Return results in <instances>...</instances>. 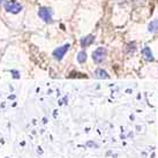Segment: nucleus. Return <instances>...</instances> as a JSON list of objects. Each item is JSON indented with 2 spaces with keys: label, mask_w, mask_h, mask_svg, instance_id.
Masks as SVG:
<instances>
[{
  "label": "nucleus",
  "mask_w": 158,
  "mask_h": 158,
  "mask_svg": "<svg viewBox=\"0 0 158 158\" xmlns=\"http://www.w3.org/2000/svg\"><path fill=\"white\" fill-rule=\"evenodd\" d=\"M106 58V50L104 48H98L92 53V59L96 64H101L105 60Z\"/></svg>",
  "instance_id": "nucleus-1"
},
{
  "label": "nucleus",
  "mask_w": 158,
  "mask_h": 158,
  "mask_svg": "<svg viewBox=\"0 0 158 158\" xmlns=\"http://www.w3.org/2000/svg\"><path fill=\"white\" fill-rule=\"evenodd\" d=\"M38 16H40L44 22L50 23L52 21V10L48 7H42L38 9Z\"/></svg>",
  "instance_id": "nucleus-2"
},
{
  "label": "nucleus",
  "mask_w": 158,
  "mask_h": 158,
  "mask_svg": "<svg viewBox=\"0 0 158 158\" xmlns=\"http://www.w3.org/2000/svg\"><path fill=\"white\" fill-rule=\"evenodd\" d=\"M5 8L8 13H13V14H18L22 10V5H20L16 1H8L5 5Z\"/></svg>",
  "instance_id": "nucleus-3"
},
{
  "label": "nucleus",
  "mask_w": 158,
  "mask_h": 158,
  "mask_svg": "<svg viewBox=\"0 0 158 158\" xmlns=\"http://www.w3.org/2000/svg\"><path fill=\"white\" fill-rule=\"evenodd\" d=\"M69 44H65L62 45V46H59V48H57L54 51H53V57L56 58L57 60H61L62 58H64V56L66 54V52L69 50Z\"/></svg>",
  "instance_id": "nucleus-4"
},
{
  "label": "nucleus",
  "mask_w": 158,
  "mask_h": 158,
  "mask_svg": "<svg viewBox=\"0 0 158 158\" xmlns=\"http://www.w3.org/2000/svg\"><path fill=\"white\" fill-rule=\"evenodd\" d=\"M94 40H95V36L92 35L85 36V37H83L81 40V46L82 48H87V46H89V45H91L94 43Z\"/></svg>",
  "instance_id": "nucleus-5"
},
{
  "label": "nucleus",
  "mask_w": 158,
  "mask_h": 158,
  "mask_svg": "<svg viewBox=\"0 0 158 158\" xmlns=\"http://www.w3.org/2000/svg\"><path fill=\"white\" fill-rule=\"evenodd\" d=\"M142 54H143V57H144L145 60H148V61H152L154 60V56H152V52H151V50L149 48H144L142 50Z\"/></svg>",
  "instance_id": "nucleus-6"
},
{
  "label": "nucleus",
  "mask_w": 158,
  "mask_h": 158,
  "mask_svg": "<svg viewBox=\"0 0 158 158\" xmlns=\"http://www.w3.org/2000/svg\"><path fill=\"white\" fill-rule=\"evenodd\" d=\"M148 30L151 34H158V20H154V21H151L149 23Z\"/></svg>",
  "instance_id": "nucleus-7"
},
{
  "label": "nucleus",
  "mask_w": 158,
  "mask_h": 158,
  "mask_svg": "<svg viewBox=\"0 0 158 158\" xmlns=\"http://www.w3.org/2000/svg\"><path fill=\"white\" fill-rule=\"evenodd\" d=\"M95 76H96L97 79H101V80H103V79H109L110 76H109V74L106 73L105 70L104 69H96V72H95Z\"/></svg>",
  "instance_id": "nucleus-8"
},
{
  "label": "nucleus",
  "mask_w": 158,
  "mask_h": 158,
  "mask_svg": "<svg viewBox=\"0 0 158 158\" xmlns=\"http://www.w3.org/2000/svg\"><path fill=\"white\" fill-rule=\"evenodd\" d=\"M85 60H87V53L84 51H81L79 53V56H77V61L80 64H83V62H85Z\"/></svg>",
  "instance_id": "nucleus-9"
},
{
  "label": "nucleus",
  "mask_w": 158,
  "mask_h": 158,
  "mask_svg": "<svg viewBox=\"0 0 158 158\" xmlns=\"http://www.w3.org/2000/svg\"><path fill=\"white\" fill-rule=\"evenodd\" d=\"M10 73L13 74L14 79H19V77H20V75H19V72H18V70H10Z\"/></svg>",
  "instance_id": "nucleus-10"
},
{
  "label": "nucleus",
  "mask_w": 158,
  "mask_h": 158,
  "mask_svg": "<svg viewBox=\"0 0 158 158\" xmlns=\"http://www.w3.org/2000/svg\"><path fill=\"white\" fill-rule=\"evenodd\" d=\"M88 147H95V148H97V144L95 143V142H91V141H89V142H88Z\"/></svg>",
  "instance_id": "nucleus-11"
},
{
  "label": "nucleus",
  "mask_w": 158,
  "mask_h": 158,
  "mask_svg": "<svg viewBox=\"0 0 158 158\" xmlns=\"http://www.w3.org/2000/svg\"><path fill=\"white\" fill-rule=\"evenodd\" d=\"M4 2H5V0H0V6L4 4Z\"/></svg>",
  "instance_id": "nucleus-12"
}]
</instances>
